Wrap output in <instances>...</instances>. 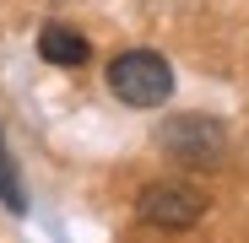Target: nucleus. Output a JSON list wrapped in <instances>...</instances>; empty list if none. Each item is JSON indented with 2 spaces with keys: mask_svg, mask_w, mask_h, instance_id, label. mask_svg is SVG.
I'll return each instance as SVG.
<instances>
[{
  "mask_svg": "<svg viewBox=\"0 0 249 243\" xmlns=\"http://www.w3.org/2000/svg\"><path fill=\"white\" fill-rule=\"evenodd\" d=\"M0 200H6L11 216L27 211V189H22V178H17V162H11V151H6V135H0Z\"/></svg>",
  "mask_w": 249,
  "mask_h": 243,
  "instance_id": "nucleus-5",
  "label": "nucleus"
},
{
  "mask_svg": "<svg viewBox=\"0 0 249 243\" xmlns=\"http://www.w3.org/2000/svg\"><path fill=\"white\" fill-rule=\"evenodd\" d=\"M108 87H114L119 103H130V108H162L174 97V70L152 49H130V54H119L108 65Z\"/></svg>",
  "mask_w": 249,
  "mask_h": 243,
  "instance_id": "nucleus-1",
  "label": "nucleus"
},
{
  "mask_svg": "<svg viewBox=\"0 0 249 243\" xmlns=\"http://www.w3.org/2000/svg\"><path fill=\"white\" fill-rule=\"evenodd\" d=\"M157 146L168 151L174 162H184V168H222L228 130L217 125V119H206V113H174L168 125H162Z\"/></svg>",
  "mask_w": 249,
  "mask_h": 243,
  "instance_id": "nucleus-2",
  "label": "nucleus"
},
{
  "mask_svg": "<svg viewBox=\"0 0 249 243\" xmlns=\"http://www.w3.org/2000/svg\"><path fill=\"white\" fill-rule=\"evenodd\" d=\"M206 216V194L195 184H174V178H162V184H146L141 189V222L152 227H168V232H184Z\"/></svg>",
  "mask_w": 249,
  "mask_h": 243,
  "instance_id": "nucleus-3",
  "label": "nucleus"
},
{
  "mask_svg": "<svg viewBox=\"0 0 249 243\" xmlns=\"http://www.w3.org/2000/svg\"><path fill=\"white\" fill-rule=\"evenodd\" d=\"M38 54H44L49 65H87L92 60V44L76 27H65V22H44V32H38Z\"/></svg>",
  "mask_w": 249,
  "mask_h": 243,
  "instance_id": "nucleus-4",
  "label": "nucleus"
}]
</instances>
